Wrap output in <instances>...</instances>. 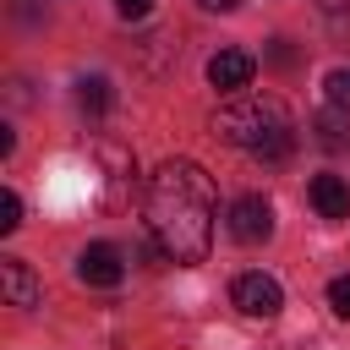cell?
<instances>
[{
  "label": "cell",
  "instance_id": "6da1fadb",
  "mask_svg": "<svg viewBox=\"0 0 350 350\" xmlns=\"http://www.w3.org/2000/svg\"><path fill=\"white\" fill-rule=\"evenodd\" d=\"M148 235L170 262H202L213 246V180L191 159H170L148 175Z\"/></svg>",
  "mask_w": 350,
  "mask_h": 350
},
{
  "label": "cell",
  "instance_id": "7a4b0ae2",
  "mask_svg": "<svg viewBox=\"0 0 350 350\" xmlns=\"http://www.w3.org/2000/svg\"><path fill=\"white\" fill-rule=\"evenodd\" d=\"M213 131H219L230 148H241V153H252V159H262V164H279V159L295 153V120H290V109H284L279 98L235 93V98L213 115Z\"/></svg>",
  "mask_w": 350,
  "mask_h": 350
},
{
  "label": "cell",
  "instance_id": "3957f363",
  "mask_svg": "<svg viewBox=\"0 0 350 350\" xmlns=\"http://www.w3.org/2000/svg\"><path fill=\"white\" fill-rule=\"evenodd\" d=\"M224 224H230V235H235L241 246H257V241H268V235H273V208H268V197L246 191V197H235V202H230Z\"/></svg>",
  "mask_w": 350,
  "mask_h": 350
},
{
  "label": "cell",
  "instance_id": "277c9868",
  "mask_svg": "<svg viewBox=\"0 0 350 350\" xmlns=\"http://www.w3.org/2000/svg\"><path fill=\"white\" fill-rule=\"evenodd\" d=\"M230 301L246 312V317H279V306H284V290H279V279L273 273H241L235 284H230Z\"/></svg>",
  "mask_w": 350,
  "mask_h": 350
},
{
  "label": "cell",
  "instance_id": "5b68a950",
  "mask_svg": "<svg viewBox=\"0 0 350 350\" xmlns=\"http://www.w3.org/2000/svg\"><path fill=\"white\" fill-rule=\"evenodd\" d=\"M77 279H82V284L109 290V284H120V279H126V257H120L109 241H93V246H82V257H77Z\"/></svg>",
  "mask_w": 350,
  "mask_h": 350
},
{
  "label": "cell",
  "instance_id": "8992f818",
  "mask_svg": "<svg viewBox=\"0 0 350 350\" xmlns=\"http://www.w3.org/2000/svg\"><path fill=\"white\" fill-rule=\"evenodd\" d=\"M252 77H257V55H246V49H219L208 60V82L219 93H241V88H252Z\"/></svg>",
  "mask_w": 350,
  "mask_h": 350
},
{
  "label": "cell",
  "instance_id": "52a82bcc",
  "mask_svg": "<svg viewBox=\"0 0 350 350\" xmlns=\"http://www.w3.org/2000/svg\"><path fill=\"white\" fill-rule=\"evenodd\" d=\"M0 290L11 306H38V279L22 257H0Z\"/></svg>",
  "mask_w": 350,
  "mask_h": 350
},
{
  "label": "cell",
  "instance_id": "ba28073f",
  "mask_svg": "<svg viewBox=\"0 0 350 350\" xmlns=\"http://www.w3.org/2000/svg\"><path fill=\"white\" fill-rule=\"evenodd\" d=\"M306 197H312V208H317L323 219H350V186H345L339 175H317V180L306 186Z\"/></svg>",
  "mask_w": 350,
  "mask_h": 350
},
{
  "label": "cell",
  "instance_id": "9c48e42d",
  "mask_svg": "<svg viewBox=\"0 0 350 350\" xmlns=\"http://www.w3.org/2000/svg\"><path fill=\"white\" fill-rule=\"evenodd\" d=\"M312 131H317V142H323L328 153H339V148H350V115H345L339 104H328V109H317V115H312Z\"/></svg>",
  "mask_w": 350,
  "mask_h": 350
},
{
  "label": "cell",
  "instance_id": "30bf717a",
  "mask_svg": "<svg viewBox=\"0 0 350 350\" xmlns=\"http://www.w3.org/2000/svg\"><path fill=\"white\" fill-rule=\"evenodd\" d=\"M109 104H115V88H109L104 77H82V82H77V109H82V115H104Z\"/></svg>",
  "mask_w": 350,
  "mask_h": 350
},
{
  "label": "cell",
  "instance_id": "8fae6325",
  "mask_svg": "<svg viewBox=\"0 0 350 350\" xmlns=\"http://www.w3.org/2000/svg\"><path fill=\"white\" fill-rule=\"evenodd\" d=\"M16 224H22V197L5 186V191H0V235H11Z\"/></svg>",
  "mask_w": 350,
  "mask_h": 350
},
{
  "label": "cell",
  "instance_id": "7c38bea8",
  "mask_svg": "<svg viewBox=\"0 0 350 350\" xmlns=\"http://www.w3.org/2000/svg\"><path fill=\"white\" fill-rule=\"evenodd\" d=\"M328 306H334V317L350 323V273H339V279L328 284Z\"/></svg>",
  "mask_w": 350,
  "mask_h": 350
},
{
  "label": "cell",
  "instance_id": "4fadbf2b",
  "mask_svg": "<svg viewBox=\"0 0 350 350\" xmlns=\"http://www.w3.org/2000/svg\"><path fill=\"white\" fill-rule=\"evenodd\" d=\"M328 104H339V109H350V71H328Z\"/></svg>",
  "mask_w": 350,
  "mask_h": 350
},
{
  "label": "cell",
  "instance_id": "5bb4252c",
  "mask_svg": "<svg viewBox=\"0 0 350 350\" xmlns=\"http://www.w3.org/2000/svg\"><path fill=\"white\" fill-rule=\"evenodd\" d=\"M148 5H153V0H115V11H120L126 22H142V16H148Z\"/></svg>",
  "mask_w": 350,
  "mask_h": 350
},
{
  "label": "cell",
  "instance_id": "9a60e30c",
  "mask_svg": "<svg viewBox=\"0 0 350 350\" xmlns=\"http://www.w3.org/2000/svg\"><path fill=\"white\" fill-rule=\"evenodd\" d=\"M197 5H202V11H235L241 0H197Z\"/></svg>",
  "mask_w": 350,
  "mask_h": 350
},
{
  "label": "cell",
  "instance_id": "2e32d148",
  "mask_svg": "<svg viewBox=\"0 0 350 350\" xmlns=\"http://www.w3.org/2000/svg\"><path fill=\"white\" fill-rule=\"evenodd\" d=\"M317 5H323V11H345L350 0H317Z\"/></svg>",
  "mask_w": 350,
  "mask_h": 350
}]
</instances>
